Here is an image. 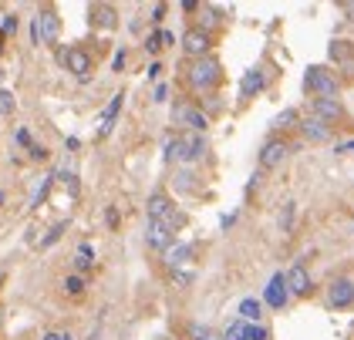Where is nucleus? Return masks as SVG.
Wrapping results in <instances>:
<instances>
[{"instance_id": "nucleus-46", "label": "nucleus", "mask_w": 354, "mask_h": 340, "mask_svg": "<svg viewBox=\"0 0 354 340\" xmlns=\"http://www.w3.org/2000/svg\"><path fill=\"white\" fill-rule=\"evenodd\" d=\"M0 206H3V192H0Z\"/></svg>"}, {"instance_id": "nucleus-19", "label": "nucleus", "mask_w": 354, "mask_h": 340, "mask_svg": "<svg viewBox=\"0 0 354 340\" xmlns=\"http://www.w3.org/2000/svg\"><path fill=\"white\" fill-rule=\"evenodd\" d=\"M88 17H91L95 27H105V30H111V27L118 24V14H115V7H109V3H91L88 7Z\"/></svg>"}, {"instance_id": "nucleus-3", "label": "nucleus", "mask_w": 354, "mask_h": 340, "mask_svg": "<svg viewBox=\"0 0 354 340\" xmlns=\"http://www.w3.org/2000/svg\"><path fill=\"white\" fill-rule=\"evenodd\" d=\"M304 91H310L314 98H337L341 81H337L334 71H327L321 64H310V68L304 71Z\"/></svg>"}, {"instance_id": "nucleus-7", "label": "nucleus", "mask_w": 354, "mask_h": 340, "mask_svg": "<svg viewBox=\"0 0 354 340\" xmlns=\"http://www.w3.org/2000/svg\"><path fill=\"white\" fill-rule=\"evenodd\" d=\"M327 303L334 307V310H348L354 303V280L351 276H337V280H330V287H327Z\"/></svg>"}, {"instance_id": "nucleus-39", "label": "nucleus", "mask_w": 354, "mask_h": 340, "mask_svg": "<svg viewBox=\"0 0 354 340\" xmlns=\"http://www.w3.org/2000/svg\"><path fill=\"white\" fill-rule=\"evenodd\" d=\"M44 340H71V334H68V330H48Z\"/></svg>"}, {"instance_id": "nucleus-33", "label": "nucleus", "mask_w": 354, "mask_h": 340, "mask_svg": "<svg viewBox=\"0 0 354 340\" xmlns=\"http://www.w3.org/2000/svg\"><path fill=\"white\" fill-rule=\"evenodd\" d=\"M294 209H297L294 202L283 206V216H280V229H283V233H290V226H294Z\"/></svg>"}, {"instance_id": "nucleus-45", "label": "nucleus", "mask_w": 354, "mask_h": 340, "mask_svg": "<svg viewBox=\"0 0 354 340\" xmlns=\"http://www.w3.org/2000/svg\"><path fill=\"white\" fill-rule=\"evenodd\" d=\"M0 54H3V30H0Z\"/></svg>"}, {"instance_id": "nucleus-22", "label": "nucleus", "mask_w": 354, "mask_h": 340, "mask_svg": "<svg viewBox=\"0 0 354 340\" xmlns=\"http://www.w3.org/2000/svg\"><path fill=\"white\" fill-rule=\"evenodd\" d=\"M260 317H263V303L260 300H253V296L240 300V320L243 323H260Z\"/></svg>"}, {"instance_id": "nucleus-26", "label": "nucleus", "mask_w": 354, "mask_h": 340, "mask_svg": "<svg viewBox=\"0 0 354 340\" xmlns=\"http://www.w3.org/2000/svg\"><path fill=\"white\" fill-rule=\"evenodd\" d=\"M91 260H95V249H91L88 243H82V246H78V253H75V270H78V276L91 270Z\"/></svg>"}, {"instance_id": "nucleus-31", "label": "nucleus", "mask_w": 354, "mask_h": 340, "mask_svg": "<svg viewBox=\"0 0 354 340\" xmlns=\"http://www.w3.org/2000/svg\"><path fill=\"white\" fill-rule=\"evenodd\" d=\"M64 229H68V223H55V226L48 229V236L41 239V246H51V243H57V239L64 236Z\"/></svg>"}, {"instance_id": "nucleus-32", "label": "nucleus", "mask_w": 354, "mask_h": 340, "mask_svg": "<svg viewBox=\"0 0 354 340\" xmlns=\"http://www.w3.org/2000/svg\"><path fill=\"white\" fill-rule=\"evenodd\" d=\"M64 290H68L71 296H78V293H84V280L78 276V273H71V276L64 280Z\"/></svg>"}, {"instance_id": "nucleus-23", "label": "nucleus", "mask_w": 354, "mask_h": 340, "mask_svg": "<svg viewBox=\"0 0 354 340\" xmlns=\"http://www.w3.org/2000/svg\"><path fill=\"white\" fill-rule=\"evenodd\" d=\"M122 102H125V95L118 91V95L111 98V105L105 108V118H102V131H98V135H109V131L115 129V118H118V111H122Z\"/></svg>"}, {"instance_id": "nucleus-8", "label": "nucleus", "mask_w": 354, "mask_h": 340, "mask_svg": "<svg viewBox=\"0 0 354 340\" xmlns=\"http://www.w3.org/2000/svg\"><path fill=\"white\" fill-rule=\"evenodd\" d=\"M57 61H61L75 78H88V71H91V54L82 51V48H61V51H57Z\"/></svg>"}, {"instance_id": "nucleus-9", "label": "nucleus", "mask_w": 354, "mask_h": 340, "mask_svg": "<svg viewBox=\"0 0 354 340\" xmlns=\"http://www.w3.org/2000/svg\"><path fill=\"white\" fill-rule=\"evenodd\" d=\"M287 300H290V290H287V273H273L270 283L263 287V303H267L270 310H283V307H287Z\"/></svg>"}, {"instance_id": "nucleus-2", "label": "nucleus", "mask_w": 354, "mask_h": 340, "mask_svg": "<svg viewBox=\"0 0 354 340\" xmlns=\"http://www.w3.org/2000/svg\"><path fill=\"white\" fill-rule=\"evenodd\" d=\"M219 81H223V64H219L213 54L209 57H199V61H189L186 84H189L192 91H213Z\"/></svg>"}, {"instance_id": "nucleus-40", "label": "nucleus", "mask_w": 354, "mask_h": 340, "mask_svg": "<svg viewBox=\"0 0 354 340\" xmlns=\"http://www.w3.org/2000/svg\"><path fill=\"white\" fill-rule=\"evenodd\" d=\"M165 17V3H156V7H152V21H156V24H159V21H162Z\"/></svg>"}, {"instance_id": "nucleus-12", "label": "nucleus", "mask_w": 354, "mask_h": 340, "mask_svg": "<svg viewBox=\"0 0 354 340\" xmlns=\"http://www.w3.org/2000/svg\"><path fill=\"white\" fill-rule=\"evenodd\" d=\"M310 115H314V118H321L324 125H334V122H341V118H344V105H341L337 98H314Z\"/></svg>"}, {"instance_id": "nucleus-36", "label": "nucleus", "mask_w": 354, "mask_h": 340, "mask_svg": "<svg viewBox=\"0 0 354 340\" xmlns=\"http://www.w3.org/2000/svg\"><path fill=\"white\" fill-rule=\"evenodd\" d=\"M0 30H3V34H14V30H17V14H3V21H0Z\"/></svg>"}, {"instance_id": "nucleus-35", "label": "nucleus", "mask_w": 354, "mask_h": 340, "mask_svg": "<svg viewBox=\"0 0 354 340\" xmlns=\"http://www.w3.org/2000/svg\"><path fill=\"white\" fill-rule=\"evenodd\" d=\"M10 111H14V95L0 91V115H10Z\"/></svg>"}, {"instance_id": "nucleus-20", "label": "nucleus", "mask_w": 354, "mask_h": 340, "mask_svg": "<svg viewBox=\"0 0 354 340\" xmlns=\"http://www.w3.org/2000/svg\"><path fill=\"white\" fill-rule=\"evenodd\" d=\"M37 21H41V34H44V44H55L57 34H61V17H57L55 10H41V14H37Z\"/></svg>"}, {"instance_id": "nucleus-21", "label": "nucleus", "mask_w": 354, "mask_h": 340, "mask_svg": "<svg viewBox=\"0 0 354 340\" xmlns=\"http://www.w3.org/2000/svg\"><path fill=\"white\" fill-rule=\"evenodd\" d=\"M196 14H199V30H206V34H209V30H213V27H219V21H223V17H219V14H223V10H219V7H213V3H199V10H196Z\"/></svg>"}, {"instance_id": "nucleus-6", "label": "nucleus", "mask_w": 354, "mask_h": 340, "mask_svg": "<svg viewBox=\"0 0 354 340\" xmlns=\"http://www.w3.org/2000/svg\"><path fill=\"white\" fill-rule=\"evenodd\" d=\"M209 48H213V34L199 30V27H189L183 34V51L189 61H199V57H209Z\"/></svg>"}, {"instance_id": "nucleus-24", "label": "nucleus", "mask_w": 354, "mask_h": 340, "mask_svg": "<svg viewBox=\"0 0 354 340\" xmlns=\"http://www.w3.org/2000/svg\"><path fill=\"white\" fill-rule=\"evenodd\" d=\"M172 41H176V37H172V30H156V34H149V37H145V51L159 54L162 48H169Z\"/></svg>"}, {"instance_id": "nucleus-16", "label": "nucleus", "mask_w": 354, "mask_h": 340, "mask_svg": "<svg viewBox=\"0 0 354 340\" xmlns=\"http://www.w3.org/2000/svg\"><path fill=\"white\" fill-rule=\"evenodd\" d=\"M145 209H149V219H162V223H169L176 216V206H172V199L165 192H152L149 202H145Z\"/></svg>"}, {"instance_id": "nucleus-43", "label": "nucleus", "mask_w": 354, "mask_h": 340, "mask_svg": "<svg viewBox=\"0 0 354 340\" xmlns=\"http://www.w3.org/2000/svg\"><path fill=\"white\" fill-rule=\"evenodd\" d=\"M122 64H125V51H118V54H115V61H111V68H115V71H122Z\"/></svg>"}, {"instance_id": "nucleus-38", "label": "nucleus", "mask_w": 354, "mask_h": 340, "mask_svg": "<svg viewBox=\"0 0 354 340\" xmlns=\"http://www.w3.org/2000/svg\"><path fill=\"white\" fill-rule=\"evenodd\" d=\"M169 98V88L165 84H156V91H152V102H165Z\"/></svg>"}, {"instance_id": "nucleus-25", "label": "nucleus", "mask_w": 354, "mask_h": 340, "mask_svg": "<svg viewBox=\"0 0 354 340\" xmlns=\"http://www.w3.org/2000/svg\"><path fill=\"white\" fill-rule=\"evenodd\" d=\"M294 125L300 129V111L297 108H283V111L273 118V129L277 131H287V129H294Z\"/></svg>"}, {"instance_id": "nucleus-27", "label": "nucleus", "mask_w": 354, "mask_h": 340, "mask_svg": "<svg viewBox=\"0 0 354 340\" xmlns=\"http://www.w3.org/2000/svg\"><path fill=\"white\" fill-rule=\"evenodd\" d=\"M189 340H223V334L206 323H189Z\"/></svg>"}, {"instance_id": "nucleus-28", "label": "nucleus", "mask_w": 354, "mask_h": 340, "mask_svg": "<svg viewBox=\"0 0 354 340\" xmlns=\"http://www.w3.org/2000/svg\"><path fill=\"white\" fill-rule=\"evenodd\" d=\"M51 185H55V176H44V179H41V185H37V189H34V196H30V209H37V206L48 199Z\"/></svg>"}, {"instance_id": "nucleus-11", "label": "nucleus", "mask_w": 354, "mask_h": 340, "mask_svg": "<svg viewBox=\"0 0 354 340\" xmlns=\"http://www.w3.org/2000/svg\"><path fill=\"white\" fill-rule=\"evenodd\" d=\"M263 88H267V71H263L260 64L246 68V71H243V81H240V102H250V98H257V95H260Z\"/></svg>"}, {"instance_id": "nucleus-10", "label": "nucleus", "mask_w": 354, "mask_h": 340, "mask_svg": "<svg viewBox=\"0 0 354 340\" xmlns=\"http://www.w3.org/2000/svg\"><path fill=\"white\" fill-rule=\"evenodd\" d=\"M223 340H270V330L263 323H243V320H233L226 330H223Z\"/></svg>"}, {"instance_id": "nucleus-18", "label": "nucleus", "mask_w": 354, "mask_h": 340, "mask_svg": "<svg viewBox=\"0 0 354 340\" xmlns=\"http://www.w3.org/2000/svg\"><path fill=\"white\" fill-rule=\"evenodd\" d=\"M330 61L341 64L344 71H354V44L351 41H330Z\"/></svg>"}, {"instance_id": "nucleus-5", "label": "nucleus", "mask_w": 354, "mask_h": 340, "mask_svg": "<svg viewBox=\"0 0 354 340\" xmlns=\"http://www.w3.org/2000/svg\"><path fill=\"white\" fill-rule=\"evenodd\" d=\"M145 243H149L156 253H165V249L176 243V226H172V223H162V219H149V226H145Z\"/></svg>"}, {"instance_id": "nucleus-30", "label": "nucleus", "mask_w": 354, "mask_h": 340, "mask_svg": "<svg viewBox=\"0 0 354 340\" xmlns=\"http://www.w3.org/2000/svg\"><path fill=\"white\" fill-rule=\"evenodd\" d=\"M169 276H172V283H176V287L179 290H186L192 283V280H196V273H192L189 266H179V270H169Z\"/></svg>"}, {"instance_id": "nucleus-44", "label": "nucleus", "mask_w": 354, "mask_h": 340, "mask_svg": "<svg viewBox=\"0 0 354 340\" xmlns=\"http://www.w3.org/2000/svg\"><path fill=\"white\" fill-rule=\"evenodd\" d=\"M337 152H351L354 155V142H341V145H337Z\"/></svg>"}, {"instance_id": "nucleus-29", "label": "nucleus", "mask_w": 354, "mask_h": 340, "mask_svg": "<svg viewBox=\"0 0 354 340\" xmlns=\"http://www.w3.org/2000/svg\"><path fill=\"white\" fill-rule=\"evenodd\" d=\"M176 189H179V192H196V189H199V185H196V172H192V169L176 172Z\"/></svg>"}, {"instance_id": "nucleus-41", "label": "nucleus", "mask_w": 354, "mask_h": 340, "mask_svg": "<svg viewBox=\"0 0 354 340\" xmlns=\"http://www.w3.org/2000/svg\"><path fill=\"white\" fill-rule=\"evenodd\" d=\"M17 142H21V145H28V149L34 145V142H30V131H28V129H21V131H17Z\"/></svg>"}, {"instance_id": "nucleus-15", "label": "nucleus", "mask_w": 354, "mask_h": 340, "mask_svg": "<svg viewBox=\"0 0 354 340\" xmlns=\"http://www.w3.org/2000/svg\"><path fill=\"white\" fill-rule=\"evenodd\" d=\"M300 135L314 145H324V142H330V125H324L321 118L310 115V118H300Z\"/></svg>"}, {"instance_id": "nucleus-13", "label": "nucleus", "mask_w": 354, "mask_h": 340, "mask_svg": "<svg viewBox=\"0 0 354 340\" xmlns=\"http://www.w3.org/2000/svg\"><path fill=\"white\" fill-rule=\"evenodd\" d=\"M287 155H290V145H287L283 138H270V142L260 149V169H277Z\"/></svg>"}, {"instance_id": "nucleus-14", "label": "nucleus", "mask_w": 354, "mask_h": 340, "mask_svg": "<svg viewBox=\"0 0 354 340\" xmlns=\"http://www.w3.org/2000/svg\"><path fill=\"white\" fill-rule=\"evenodd\" d=\"M287 290H290V296H307L314 283H310V273H307V266H290L287 270Z\"/></svg>"}, {"instance_id": "nucleus-4", "label": "nucleus", "mask_w": 354, "mask_h": 340, "mask_svg": "<svg viewBox=\"0 0 354 340\" xmlns=\"http://www.w3.org/2000/svg\"><path fill=\"white\" fill-rule=\"evenodd\" d=\"M172 125H179V129L186 131H206L209 125V115L206 111H199V105H192V102H176L172 105Z\"/></svg>"}, {"instance_id": "nucleus-42", "label": "nucleus", "mask_w": 354, "mask_h": 340, "mask_svg": "<svg viewBox=\"0 0 354 340\" xmlns=\"http://www.w3.org/2000/svg\"><path fill=\"white\" fill-rule=\"evenodd\" d=\"M105 223H109L111 229H115V226H118V212H115V209H109V212H105Z\"/></svg>"}, {"instance_id": "nucleus-1", "label": "nucleus", "mask_w": 354, "mask_h": 340, "mask_svg": "<svg viewBox=\"0 0 354 340\" xmlns=\"http://www.w3.org/2000/svg\"><path fill=\"white\" fill-rule=\"evenodd\" d=\"M206 135H199V131H186V135H179V138H169L165 142V162H199V158L206 155Z\"/></svg>"}, {"instance_id": "nucleus-34", "label": "nucleus", "mask_w": 354, "mask_h": 340, "mask_svg": "<svg viewBox=\"0 0 354 340\" xmlns=\"http://www.w3.org/2000/svg\"><path fill=\"white\" fill-rule=\"evenodd\" d=\"M30 41H34L37 48L44 44V34H41V21H37V17H30Z\"/></svg>"}, {"instance_id": "nucleus-37", "label": "nucleus", "mask_w": 354, "mask_h": 340, "mask_svg": "<svg viewBox=\"0 0 354 340\" xmlns=\"http://www.w3.org/2000/svg\"><path fill=\"white\" fill-rule=\"evenodd\" d=\"M28 152H30V158H34V162H44V158H48V149H41V145H30Z\"/></svg>"}, {"instance_id": "nucleus-17", "label": "nucleus", "mask_w": 354, "mask_h": 340, "mask_svg": "<svg viewBox=\"0 0 354 340\" xmlns=\"http://www.w3.org/2000/svg\"><path fill=\"white\" fill-rule=\"evenodd\" d=\"M192 253H196V246H192V243H172V246L162 253V260H165L169 270H179V266H189Z\"/></svg>"}]
</instances>
